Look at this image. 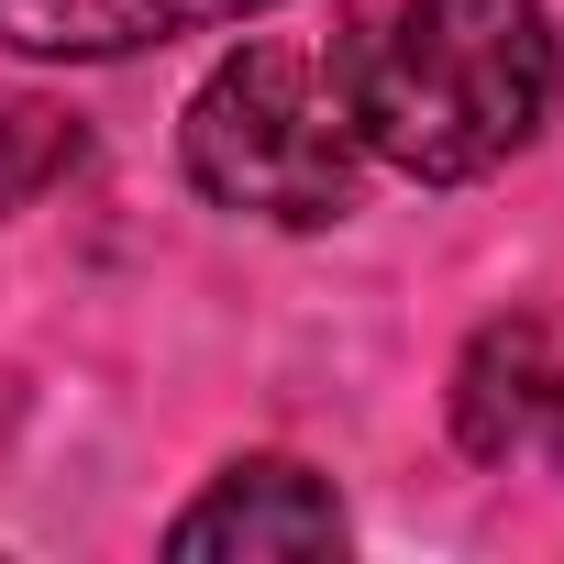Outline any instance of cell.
Returning a JSON list of instances; mask_svg holds the SVG:
<instances>
[{
    "mask_svg": "<svg viewBox=\"0 0 564 564\" xmlns=\"http://www.w3.org/2000/svg\"><path fill=\"white\" fill-rule=\"evenodd\" d=\"M333 89L377 166L454 188L509 166L553 122L564 56L542 0H344Z\"/></svg>",
    "mask_w": 564,
    "mask_h": 564,
    "instance_id": "obj_1",
    "label": "cell"
},
{
    "mask_svg": "<svg viewBox=\"0 0 564 564\" xmlns=\"http://www.w3.org/2000/svg\"><path fill=\"white\" fill-rule=\"evenodd\" d=\"M188 177L199 199L221 210H254V221H289V232H322L355 210V111L333 89V56L311 45H243L210 67V89L188 100Z\"/></svg>",
    "mask_w": 564,
    "mask_h": 564,
    "instance_id": "obj_2",
    "label": "cell"
},
{
    "mask_svg": "<svg viewBox=\"0 0 564 564\" xmlns=\"http://www.w3.org/2000/svg\"><path fill=\"white\" fill-rule=\"evenodd\" d=\"M166 553L177 564H311V553H344V498L300 454H243L210 476V498L166 520Z\"/></svg>",
    "mask_w": 564,
    "mask_h": 564,
    "instance_id": "obj_3",
    "label": "cell"
},
{
    "mask_svg": "<svg viewBox=\"0 0 564 564\" xmlns=\"http://www.w3.org/2000/svg\"><path fill=\"white\" fill-rule=\"evenodd\" d=\"M276 0H0V45L12 56H67V67H111V56H144V45H177V34H221V23H254Z\"/></svg>",
    "mask_w": 564,
    "mask_h": 564,
    "instance_id": "obj_4",
    "label": "cell"
},
{
    "mask_svg": "<svg viewBox=\"0 0 564 564\" xmlns=\"http://www.w3.org/2000/svg\"><path fill=\"white\" fill-rule=\"evenodd\" d=\"M542 388H553V344L542 322H487L454 366V443L476 465H509L531 432H542Z\"/></svg>",
    "mask_w": 564,
    "mask_h": 564,
    "instance_id": "obj_5",
    "label": "cell"
},
{
    "mask_svg": "<svg viewBox=\"0 0 564 564\" xmlns=\"http://www.w3.org/2000/svg\"><path fill=\"white\" fill-rule=\"evenodd\" d=\"M78 166V122L67 111H45V100H12L0 111V210H23L45 177H67Z\"/></svg>",
    "mask_w": 564,
    "mask_h": 564,
    "instance_id": "obj_6",
    "label": "cell"
},
{
    "mask_svg": "<svg viewBox=\"0 0 564 564\" xmlns=\"http://www.w3.org/2000/svg\"><path fill=\"white\" fill-rule=\"evenodd\" d=\"M542 443H553V465H564V377L542 388Z\"/></svg>",
    "mask_w": 564,
    "mask_h": 564,
    "instance_id": "obj_7",
    "label": "cell"
}]
</instances>
